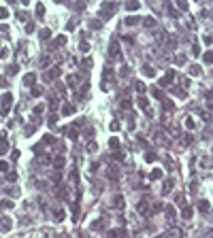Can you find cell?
<instances>
[{"instance_id":"cell-33","label":"cell","mask_w":213,"mask_h":238,"mask_svg":"<svg viewBox=\"0 0 213 238\" xmlns=\"http://www.w3.org/2000/svg\"><path fill=\"white\" fill-rule=\"evenodd\" d=\"M136 91H139V94H143V91H145V83H136Z\"/></svg>"},{"instance_id":"cell-30","label":"cell","mask_w":213,"mask_h":238,"mask_svg":"<svg viewBox=\"0 0 213 238\" xmlns=\"http://www.w3.org/2000/svg\"><path fill=\"white\" fill-rule=\"evenodd\" d=\"M192 53H194V55H198V53H200V47H198V43H194V45H192Z\"/></svg>"},{"instance_id":"cell-6","label":"cell","mask_w":213,"mask_h":238,"mask_svg":"<svg viewBox=\"0 0 213 238\" xmlns=\"http://www.w3.org/2000/svg\"><path fill=\"white\" fill-rule=\"evenodd\" d=\"M113 208H115V210L124 208V196H115V198H113Z\"/></svg>"},{"instance_id":"cell-35","label":"cell","mask_w":213,"mask_h":238,"mask_svg":"<svg viewBox=\"0 0 213 238\" xmlns=\"http://www.w3.org/2000/svg\"><path fill=\"white\" fill-rule=\"evenodd\" d=\"M7 15H9L7 9H0V19H7Z\"/></svg>"},{"instance_id":"cell-24","label":"cell","mask_w":213,"mask_h":238,"mask_svg":"<svg viewBox=\"0 0 213 238\" xmlns=\"http://www.w3.org/2000/svg\"><path fill=\"white\" fill-rule=\"evenodd\" d=\"M53 217H56L58 221H62V219H64V210H58V208H56V210H53Z\"/></svg>"},{"instance_id":"cell-38","label":"cell","mask_w":213,"mask_h":238,"mask_svg":"<svg viewBox=\"0 0 213 238\" xmlns=\"http://www.w3.org/2000/svg\"><path fill=\"white\" fill-rule=\"evenodd\" d=\"M160 176H162L160 170H154V172H151V178H160Z\"/></svg>"},{"instance_id":"cell-43","label":"cell","mask_w":213,"mask_h":238,"mask_svg":"<svg viewBox=\"0 0 213 238\" xmlns=\"http://www.w3.org/2000/svg\"><path fill=\"white\" fill-rule=\"evenodd\" d=\"M109 128H111V130H119V123H117V121H113V123H111Z\"/></svg>"},{"instance_id":"cell-39","label":"cell","mask_w":213,"mask_h":238,"mask_svg":"<svg viewBox=\"0 0 213 238\" xmlns=\"http://www.w3.org/2000/svg\"><path fill=\"white\" fill-rule=\"evenodd\" d=\"M7 193H11V196H17L19 189H15V187H13V189H7Z\"/></svg>"},{"instance_id":"cell-42","label":"cell","mask_w":213,"mask_h":238,"mask_svg":"<svg viewBox=\"0 0 213 238\" xmlns=\"http://www.w3.org/2000/svg\"><path fill=\"white\" fill-rule=\"evenodd\" d=\"M122 106L124 109H130V100H122Z\"/></svg>"},{"instance_id":"cell-8","label":"cell","mask_w":213,"mask_h":238,"mask_svg":"<svg viewBox=\"0 0 213 238\" xmlns=\"http://www.w3.org/2000/svg\"><path fill=\"white\" fill-rule=\"evenodd\" d=\"M192 215H194V208H190V206H185V208L181 210V217H183V219H192Z\"/></svg>"},{"instance_id":"cell-18","label":"cell","mask_w":213,"mask_h":238,"mask_svg":"<svg viewBox=\"0 0 213 238\" xmlns=\"http://www.w3.org/2000/svg\"><path fill=\"white\" fill-rule=\"evenodd\" d=\"M203 60H205V64H213V51H205Z\"/></svg>"},{"instance_id":"cell-17","label":"cell","mask_w":213,"mask_h":238,"mask_svg":"<svg viewBox=\"0 0 213 238\" xmlns=\"http://www.w3.org/2000/svg\"><path fill=\"white\" fill-rule=\"evenodd\" d=\"M198 208L203 210V213H209V202H207V200H200V202H198Z\"/></svg>"},{"instance_id":"cell-10","label":"cell","mask_w":213,"mask_h":238,"mask_svg":"<svg viewBox=\"0 0 213 238\" xmlns=\"http://www.w3.org/2000/svg\"><path fill=\"white\" fill-rule=\"evenodd\" d=\"M58 74H60V68H51V70H49V72L45 74V79H47V81H51V79H56Z\"/></svg>"},{"instance_id":"cell-32","label":"cell","mask_w":213,"mask_h":238,"mask_svg":"<svg viewBox=\"0 0 213 238\" xmlns=\"http://www.w3.org/2000/svg\"><path fill=\"white\" fill-rule=\"evenodd\" d=\"M9 170V164L7 162H0V172H7Z\"/></svg>"},{"instance_id":"cell-29","label":"cell","mask_w":213,"mask_h":238,"mask_svg":"<svg viewBox=\"0 0 213 238\" xmlns=\"http://www.w3.org/2000/svg\"><path fill=\"white\" fill-rule=\"evenodd\" d=\"M36 15H39V17H43V15H45V7H43V4H39V7H36Z\"/></svg>"},{"instance_id":"cell-13","label":"cell","mask_w":213,"mask_h":238,"mask_svg":"<svg viewBox=\"0 0 213 238\" xmlns=\"http://www.w3.org/2000/svg\"><path fill=\"white\" fill-rule=\"evenodd\" d=\"M164 213H166V219H168V221H175V208H173V206H166Z\"/></svg>"},{"instance_id":"cell-37","label":"cell","mask_w":213,"mask_h":238,"mask_svg":"<svg viewBox=\"0 0 213 238\" xmlns=\"http://www.w3.org/2000/svg\"><path fill=\"white\" fill-rule=\"evenodd\" d=\"M7 72H9V74H15V72H17V66H9Z\"/></svg>"},{"instance_id":"cell-14","label":"cell","mask_w":213,"mask_h":238,"mask_svg":"<svg viewBox=\"0 0 213 238\" xmlns=\"http://www.w3.org/2000/svg\"><path fill=\"white\" fill-rule=\"evenodd\" d=\"M143 74H145V77H154V74H156V70L151 68V66H147V64H145V66H143Z\"/></svg>"},{"instance_id":"cell-1","label":"cell","mask_w":213,"mask_h":238,"mask_svg":"<svg viewBox=\"0 0 213 238\" xmlns=\"http://www.w3.org/2000/svg\"><path fill=\"white\" fill-rule=\"evenodd\" d=\"M11 104H13V96H11V94H4V96H2V109H0V115H9Z\"/></svg>"},{"instance_id":"cell-34","label":"cell","mask_w":213,"mask_h":238,"mask_svg":"<svg viewBox=\"0 0 213 238\" xmlns=\"http://www.w3.org/2000/svg\"><path fill=\"white\" fill-rule=\"evenodd\" d=\"M213 43V36L211 34H205V45H211Z\"/></svg>"},{"instance_id":"cell-15","label":"cell","mask_w":213,"mask_h":238,"mask_svg":"<svg viewBox=\"0 0 213 238\" xmlns=\"http://www.w3.org/2000/svg\"><path fill=\"white\" fill-rule=\"evenodd\" d=\"M139 7H141V2H136V0H132V2H128V4H126V9H128V11H139Z\"/></svg>"},{"instance_id":"cell-2","label":"cell","mask_w":213,"mask_h":238,"mask_svg":"<svg viewBox=\"0 0 213 238\" xmlns=\"http://www.w3.org/2000/svg\"><path fill=\"white\" fill-rule=\"evenodd\" d=\"M11 228H13V219H11V217H2V219H0V232H2V234L9 232Z\"/></svg>"},{"instance_id":"cell-31","label":"cell","mask_w":213,"mask_h":238,"mask_svg":"<svg viewBox=\"0 0 213 238\" xmlns=\"http://www.w3.org/2000/svg\"><path fill=\"white\" fill-rule=\"evenodd\" d=\"M181 87H185V89L190 87V79H188V77H183V79H181Z\"/></svg>"},{"instance_id":"cell-4","label":"cell","mask_w":213,"mask_h":238,"mask_svg":"<svg viewBox=\"0 0 213 238\" xmlns=\"http://www.w3.org/2000/svg\"><path fill=\"white\" fill-rule=\"evenodd\" d=\"M109 49H111V57H113V60H122V51H119V45H117V41H113Z\"/></svg>"},{"instance_id":"cell-12","label":"cell","mask_w":213,"mask_h":238,"mask_svg":"<svg viewBox=\"0 0 213 238\" xmlns=\"http://www.w3.org/2000/svg\"><path fill=\"white\" fill-rule=\"evenodd\" d=\"M185 128H188V130H196V121H194V117H185Z\"/></svg>"},{"instance_id":"cell-26","label":"cell","mask_w":213,"mask_h":238,"mask_svg":"<svg viewBox=\"0 0 213 238\" xmlns=\"http://www.w3.org/2000/svg\"><path fill=\"white\" fill-rule=\"evenodd\" d=\"M175 64L183 66V64H185V55H175Z\"/></svg>"},{"instance_id":"cell-27","label":"cell","mask_w":213,"mask_h":238,"mask_svg":"<svg viewBox=\"0 0 213 238\" xmlns=\"http://www.w3.org/2000/svg\"><path fill=\"white\" fill-rule=\"evenodd\" d=\"M134 24H139L136 17H126V26H134Z\"/></svg>"},{"instance_id":"cell-11","label":"cell","mask_w":213,"mask_h":238,"mask_svg":"<svg viewBox=\"0 0 213 238\" xmlns=\"http://www.w3.org/2000/svg\"><path fill=\"white\" fill-rule=\"evenodd\" d=\"M34 81H36V77H34V74H26V77H24V85L32 87V85H34Z\"/></svg>"},{"instance_id":"cell-3","label":"cell","mask_w":213,"mask_h":238,"mask_svg":"<svg viewBox=\"0 0 213 238\" xmlns=\"http://www.w3.org/2000/svg\"><path fill=\"white\" fill-rule=\"evenodd\" d=\"M173 79H175V72H173V70H168L164 77L160 79V85H162V87H168V85L173 83Z\"/></svg>"},{"instance_id":"cell-23","label":"cell","mask_w":213,"mask_h":238,"mask_svg":"<svg viewBox=\"0 0 213 238\" xmlns=\"http://www.w3.org/2000/svg\"><path fill=\"white\" fill-rule=\"evenodd\" d=\"M0 208H13V202L11 200H2L0 202Z\"/></svg>"},{"instance_id":"cell-16","label":"cell","mask_w":213,"mask_h":238,"mask_svg":"<svg viewBox=\"0 0 213 238\" xmlns=\"http://www.w3.org/2000/svg\"><path fill=\"white\" fill-rule=\"evenodd\" d=\"M173 187H175V181H173V178H168V181H164V193H168V191H171Z\"/></svg>"},{"instance_id":"cell-7","label":"cell","mask_w":213,"mask_h":238,"mask_svg":"<svg viewBox=\"0 0 213 238\" xmlns=\"http://www.w3.org/2000/svg\"><path fill=\"white\" fill-rule=\"evenodd\" d=\"M190 74H194V77H200V74H203V68H200L198 64H192V66H190Z\"/></svg>"},{"instance_id":"cell-36","label":"cell","mask_w":213,"mask_h":238,"mask_svg":"<svg viewBox=\"0 0 213 238\" xmlns=\"http://www.w3.org/2000/svg\"><path fill=\"white\" fill-rule=\"evenodd\" d=\"M77 81H79V79L75 77V74H70V77H68V83H70V85H75V83H77Z\"/></svg>"},{"instance_id":"cell-20","label":"cell","mask_w":213,"mask_h":238,"mask_svg":"<svg viewBox=\"0 0 213 238\" xmlns=\"http://www.w3.org/2000/svg\"><path fill=\"white\" fill-rule=\"evenodd\" d=\"M39 36H41V41H49V36H51V32H49V30L45 28V30H41V34H39Z\"/></svg>"},{"instance_id":"cell-41","label":"cell","mask_w":213,"mask_h":238,"mask_svg":"<svg viewBox=\"0 0 213 238\" xmlns=\"http://www.w3.org/2000/svg\"><path fill=\"white\" fill-rule=\"evenodd\" d=\"M145 160H147V162H154V160H156V155H154V153H149V155H145Z\"/></svg>"},{"instance_id":"cell-21","label":"cell","mask_w":213,"mask_h":238,"mask_svg":"<svg viewBox=\"0 0 213 238\" xmlns=\"http://www.w3.org/2000/svg\"><path fill=\"white\" fill-rule=\"evenodd\" d=\"M177 2V9H181V11H188V2L185 0H175Z\"/></svg>"},{"instance_id":"cell-9","label":"cell","mask_w":213,"mask_h":238,"mask_svg":"<svg viewBox=\"0 0 213 238\" xmlns=\"http://www.w3.org/2000/svg\"><path fill=\"white\" fill-rule=\"evenodd\" d=\"M143 26H145V28H156L158 24H156L154 17H145V19H143Z\"/></svg>"},{"instance_id":"cell-22","label":"cell","mask_w":213,"mask_h":238,"mask_svg":"<svg viewBox=\"0 0 213 238\" xmlns=\"http://www.w3.org/2000/svg\"><path fill=\"white\" fill-rule=\"evenodd\" d=\"M139 106H141V109H147V106H149V102H147L145 96H141V98H139Z\"/></svg>"},{"instance_id":"cell-19","label":"cell","mask_w":213,"mask_h":238,"mask_svg":"<svg viewBox=\"0 0 213 238\" xmlns=\"http://www.w3.org/2000/svg\"><path fill=\"white\" fill-rule=\"evenodd\" d=\"M62 113H64V115H73V113H75V106H73V104H66V106L62 109Z\"/></svg>"},{"instance_id":"cell-28","label":"cell","mask_w":213,"mask_h":238,"mask_svg":"<svg viewBox=\"0 0 213 238\" xmlns=\"http://www.w3.org/2000/svg\"><path fill=\"white\" fill-rule=\"evenodd\" d=\"M109 147L117 149V147H119V140H117V138H111V140H109Z\"/></svg>"},{"instance_id":"cell-40","label":"cell","mask_w":213,"mask_h":238,"mask_svg":"<svg viewBox=\"0 0 213 238\" xmlns=\"http://www.w3.org/2000/svg\"><path fill=\"white\" fill-rule=\"evenodd\" d=\"M9 55V49H0V57H7Z\"/></svg>"},{"instance_id":"cell-25","label":"cell","mask_w":213,"mask_h":238,"mask_svg":"<svg viewBox=\"0 0 213 238\" xmlns=\"http://www.w3.org/2000/svg\"><path fill=\"white\" fill-rule=\"evenodd\" d=\"M87 151H90V153H96V151H98V145H96V143H87Z\"/></svg>"},{"instance_id":"cell-5","label":"cell","mask_w":213,"mask_h":238,"mask_svg":"<svg viewBox=\"0 0 213 238\" xmlns=\"http://www.w3.org/2000/svg\"><path fill=\"white\" fill-rule=\"evenodd\" d=\"M139 213L141 215H149V202H147V200H141L139 202Z\"/></svg>"}]
</instances>
